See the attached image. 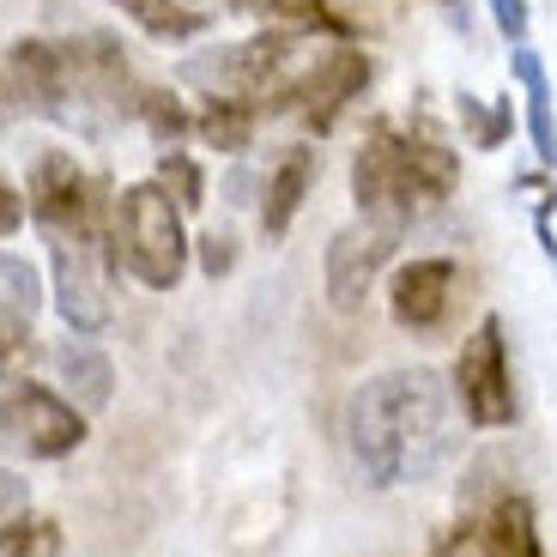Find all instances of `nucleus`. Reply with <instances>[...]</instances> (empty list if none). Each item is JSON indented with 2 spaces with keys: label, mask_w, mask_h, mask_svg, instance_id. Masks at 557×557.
Returning <instances> with one entry per match:
<instances>
[{
  "label": "nucleus",
  "mask_w": 557,
  "mask_h": 557,
  "mask_svg": "<svg viewBox=\"0 0 557 557\" xmlns=\"http://www.w3.org/2000/svg\"><path fill=\"white\" fill-rule=\"evenodd\" d=\"M346 448L376 491L424 485L455 455V388L424 363L358 382L346 400Z\"/></svg>",
  "instance_id": "1"
},
{
  "label": "nucleus",
  "mask_w": 557,
  "mask_h": 557,
  "mask_svg": "<svg viewBox=\"0 0 557 557\" xmlns=\"http://www.w3.org/2000/svg\"><path fill=\"white\" fill-rule=\"evenodd\" d=\"M7 79L25 115L67 127L79 139H103L110 127L139 115V91L122 42L103 30H79V37H18L7 49Z\"/></svg>",
  "instance_id": "2"
},
{
  "label": "nucleus",
  "mask_w": 557,
  "mask_h": 557,
  "mask_svg": "<svg viewBox=\"0 0 557 557\" xmlns=\"http://www.w3.org/2000/svg\"><path fill=\"white\" fill-rule=\"evenodd\" d=\"M455 182H460V158L431 127H400L382 115L351 152V207H358V219L400 231V237L455 195Z\"/></svg>",
  "instance_id": "3"
},
{
  "label": "nucleus",
  "mask_w": 557,
  "mask_h": 557,
  "mask_svg": "<svg viewBox=\"0 0 557 557\" xmlns=\"http://www.w3.org/2000/svg\"><path fill=\"white\" fill-rule=\"evenodd\" d=\"M339 37H321V30H285L267 25L261 37L243 42H219L207 55H188L176 67V79L200 85L207 98H237L255 103L261 115H292L297 91L309 85V73L321 67V55L334 49ZM351 42V37H346Z\"/></svg>",
  "instance_id": "4"
},
{
  "label": "nucleus",
  "mask_w": 557,
  "mask_h": 557,
  "mask_svg": "<svg viewBox=\"0 0 557 557\" xmlns=\"http://www.w3.org/2000/svg\"><path fill=\"white\" fill-rule=\"evenodd\" d=\"M110 249H115V267L127 278H139L146 292H176L182 273H188V231H182V207L170 200L164 182H127L115 195V212H110Z\"/></svg>",
  "instance_id": "5"
},
{
  "label": "nucleus",
  "mask_w": 557,
  "mask_h": 557,
  "mask_svg": "<svg viewBox=\"0 0 557 557\" xmlns=\"http://www.w3.org/2000/svg\"><path fill=\"white\" fill-rule=\"evenodd\" d=\"M455 406L473 431H509L521 412L516 400V370H509V339H503V315H485L473 334L460 339L455 370H448Z\"/></svg>",
  "instance_id": "6"
},
{
  "label": "nucleus",
  "mask_w": 557,
  "mask_h": 557,
  "mask_svg": "<svg viewBox=\"0 0 557 557\" xmlns=\"http://www.w3.org/2000/svg\"><path fill=\"white\" fill-rule=\"evenodd\" d=\"M85 443V412L42 382H7L0 388V455L61 460Z\"/></svg>",
  "instance_id": "7"
},
{
  "label": "nucleus",
  "mask_w": 557,
  "mask_h": 557,
  "mask_svg": "<svg viewBox=\"0 0 557 557\" xmlns=\"http://www.w3.org/2000/svg\"><path fill=\"white\" fill-rule=\"evenodd\" d=\"M431 557H545L540 540V516L521 491H503V497L479 503L455 528L436 533Z\"/></svg>",
  "instance_id": "8"
},
{
  "label": "nucleus",
  "mask_w": 557,
  "mask_h": 557,
  "mask_svg": "<svg viewBox=\"0 0 557 557\" xmlns=\"http://www.w3.org/2000/svg\"><path fill=\"white\" fill-rule=\"evenodd\" d=\"M400 255V231H382V224L358 219L346 224L334 243H327V261H321V273H327V304L334 309H363V297L376 292V278L388 273V261Z\"/></svg>",
  "instance_id": "9"
},
{
  "label": "nucleus",
  "mask_w": 557,
  "mask_h": 557,
  "mask_svg": "<svg viewBox=\"0 0 557 557\" xmlns=\"http://www.w3.org/2000/svg\"><path fill=\"white\" fill-rule=\"evenodd\" d=\"M455 297H460V261H448V255H418V261L394 267L388 278V315L412 334H436L455 315Z\"/></svg>",
  "instance_id": "10"
},
{
  "label": "nucleus",
  "mask_w": 557,
  "mask_h": 557,
  "mask_svg": "<svg viewBox=\"0 0 557 557\" xmlns=\"http://www.w3.org/2000/svg\"><path fill=\"white\" fill-rule=\"evenodd\" d=\"M370 73H376V67H370V55H363L358 42H346V37H339L334 49L321 55V67L309 73V85L297 91L292 115L309 127V134H334V122H339V115H346L351 103H358L363 91H370Z\"/></svg>",
  "instance_id": "11"
},
{
  "label": "nucleus",
  "mask_w": 557,
  "mask_h": 557,
  "mask_svg": "<svg viewBox=\"0 0 557 557\" xmlns=\"http://www.w3.org/2000/svg\"><path fill=\"white\" fill-rule=\"evenodd\" d=\"M315 176H321V146H309V139H292L273 158V170L261 182V243H285L304 200L315 195Z\"/></svg>",
  "instance_id": "12"
},
{
  "label": "nucleus",
  "mask_w": 557,
  "mask_h": 557,
  "mask_svg": "<svg viewBox=\"0 0 557 557\" xmlns=\"http://www.w3.org/2000/svg\"><path fill=\"white\" fill-rule=\"evenodd\" d=\"M509 67H516L521 103H528L533 158H540V170H557V98H552V79H545V61L533 55L528 42H521V49H509Z\"/></svg>",
  "instance_id": "13"
},
{
  "label": "nucleus",
  "mask_w": 557,
  "mask_h": 557,
  "mask_svg": "<svg viewBox=\"0 0 557 557\" xmlns=\"http://www.w3.org/2000/svg\"><path fill=\"white\" fill-rule=\"evenodd\" d=\"M55 370H61V382H67V394H73V406H79V412H103V406H110L115 363L91 346V334L67 339V346L55 351Z\"/></svg>",
  "instance_id": "14"
},
{
  "label": "nucleus",
  "mask_w": 557,
  "mask_h": 557,
  "mask_svg": "<svg viewBox=\"0 0 557 557\" xmlns=\"http://www.w3.org/2000/svg\"><path fill=\"white\" fill-rule=\"evenodd\" d=\"M237 13L261 18V25H285V30H321V37H351V13H339V0H224Z\"/></svg>",
  "instance_id": "15"
},
{
  "label": "nucleus",
  "mask_w": 557,
  "mask_h": 557,
  "mask_svg": "<svg viewBox=\"0 0 557 557\" xmlns=\"http://www.w3.org/2000/svg\"><path fill=\"white\" fill-rule=\"evenodd\" d=\"M115 13H127L146 37L158 42H188L212 25V7L207 0H110Z\"/></svg>",
  "instance_id": "16"
},
{
  "label": "nucleus",
  "mask_w": 557,
  "mask_h": 557,
  "mask_svg": "<svg viewBox=\"0 0 557 557\" xmlns=\"http://www.w3.org/2000/svg\"><path fill=\"white\" fill-rule=\"evenodd\" d=\"M255 127H261V110H255V103H237V98H207L195 110V139L212 146V152H224V158L249 152Z\"/></svg>",
  "instance_id": "17"
},
{
  "label": "nucleus",
  "mask_w": 557,
  "mask_h": 557,
  "mask_svg": "<svg viewBox=\"0 0 557 557\" xmlns=\"http://www.w3.org/2000/svg\"><path fill=\"white\" fill-rule=\"evenodd\" d=\"M134 122L146 127L164 152H170V146H182V139H195V110H188L176 91H164V85H146V91H139V115H134Z\"/></svg>",
  "instance_id": "18"
},
{
  "label": "nucleus",
  "mask_w": 557,
  "mask_h": 557,
  "mask_svg": "<svg viewBox=\"0 0 557 557\" xmlns=\"http://www.w3.org/2000/svg\"><path fill=\"white\" fill-rule=\"evenodd\" d=\"M455 115H460V127H467V139H473L479 152H497L503 139L516 134V110H509V98L479 103L473 91H460V98H455Z\"/></svg>",
  "instance_id": "19"
},
{
  "label": "nucleus",
  "mask_w": 557,
  "mask_h": 557,
  "mask_svg": "<svg viewBox=\"0 0 557 557\" xmlns=\"http://www.w3.org/2000/svg\"><path fill=\"white\" fill-rule=\"evenodd\" d=\"M37 309H42V278H37V267H30L25 255H7V249H0V315L37 321Z\"/></svg>",
  "instance_id": "20"
},
{
  "label": "nucleus",
  "mask_w": 557,
  "mask_h": 557,
  "mask_svg": "<svg viewBox=\"0 0 557 557\" xmlns=\"http://www.w3.org/2000/svg\"><path fill=\"white\" fill-rule=\"evenodd\" d=\"M158 182L170 188V200H176L182 212H200V207H207V170H200L195 152H182V146L158 152Z\"/></svg>",
  "instance_id": "21"
},
{
  "label": "nucleus",
  "mask_w": 557,
  "mask_h": 557,
  "mask_svg": "<svg viewBox=\"0 0 557 557\" xmlns=\"http://www.w3.org/2000/svg\"><path fill=\"white\" fill-rule=\"evenodd\" d=\"M55 545H61L55 521H37L30 509L13 521H0V557H49Z\"/></svg>",
  "instance_id": "22"
},
{
  "label": "nucleus",
  "mask_w": 557,
  "mask_h": 557,
  "mask_svg": "<svg viewBox=\"0 0 557 557\" xmlns=\"http://www.w3.org/2000/svg\"><path fill=\"white\" fill-rule=\"evenodd\" d=\"M195 249H200V273L207 278H224L231 267H237V237H231V231H207Z\"/></svg>",
  "instance_id": "23"
},
{
  "label": "nucleus",
  "mask_w": 557,
  "mask_h": 557,
  "mask_svg": "<svg viewBox=\"0 0 557 557\" xmlns=\"http://www.w3.org/2000/svg\"><path fill=\"white\" fill-rule=\"evenodd\" d=\"M485 7H491V18H497L503 42H509V49H521V42H528V30H533L528 0H485Z\"/></svg>",
  "instance_id": "24"
},
{
  "label": "nucleus",
  "mask_w": 557,
  "mask_h": 557,
  "mask_svg": "<svg viewBox=\"0 0 557 557\" xmlns=\"http://www.w3.org/2000/svg\"><path fill=\"white\" fill-rule=\"evenodd\" d=\"M25 219H30L25 195H18V188H13V182H7V176H0V243L13 237V231H18V224H25Z\"/></svg>",
  "instance_id": "25"
},
{
  "label": "nucleus",
  "mask_w": 557,
  "mask_h": 557,
  "mask_svg": "<svg viewBox=\"0 0 557 557\" xmlns=\"http://www.w3.org/2000/svg\"><path fill=\"white\" fill-rule=\"evenodd\" d=\"M25 509H30V491H25V479H18V473H7V467H0V521L25 516Z\"/></svg>",
  "instance_id": "26"
},
{
  "label": "nucleus",
  "mask_w": 557,
  "mask_h": 557,
  "mask_svg": "<svg viewBox=\"0 0 557 557\" xmlns=\"http://www.w3.org/2000/svg\"><path fill=\"white\" fill-rule=\"evenodd\" d=\"M436 13H443L455 30H467L473 25V0H436Z\"/></svg>",
  "instance_id": "27"
},
{
  "label": "nucleus",
  "mask_w": 557,
  "mask_h": 557,
  "mask_svg": "<svg viewBox=\"0 0 557 557\" xmlns=\"http://www.w3.org/2000/svg\"><path fill=\"white\" fill-rule=\"evenodd\" d=\"M13 115H25V110H18V98H13V79H7V67H0V134L13 127Z\"/></svg>",
  "instance_id": "28"
}]
</instances>
